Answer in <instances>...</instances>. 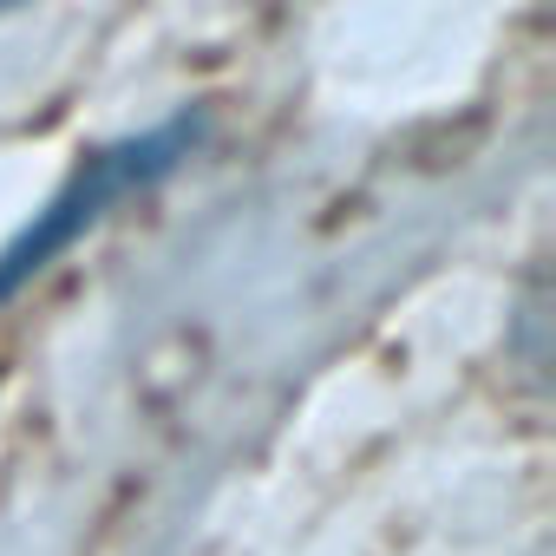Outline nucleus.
<instances>
[{"instance_id":"1","label":"nucleus","mask_w":556,"mask_h":556,"mask_svg":"<svg viewBox=\"0 0 556 556\" xmlns=\"http://www.w3.org/2000/svg\"><path fill=\"white\" fill-rule=\"evenodd\" d=\"M197 138H203V118H197V112H177V118H164V125H151V131H131V138H118V144L79 157L73 177L47 197V210H34V223H27L8 249H0V302L21 295L40 268H53V262H60L86 229H99L125 197L164 184V177L197 151Z\"/></svg>"}]
</instances>
